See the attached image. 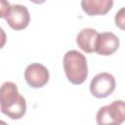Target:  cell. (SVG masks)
Listing matches in <instances>:
<instances>
[{"label":"cell","instance_id":"6da1fadb","mask_svg":"<svg viewBox=\"0 0 125 125\" xmlns=\"http://www.w3.org/2000/svg\"><path fill=\"white\" fill-rule=\"evenodd\" d=\"M0 107L2 113L11 119H20L25 114V99L19 93L15 83L7 81L2 84L0 90Z\"/></svg>","mask_w":125,"mask_h":125},{"label":"cell","instance_id":"7a4b0ae2","mask_svg":"<svg viewBox=\"0 0 125 125\" xmlns=\"http://www.w3.org/2000/svg\"><path fill=\"white\" fill-rule=\"evenodd\" d=\"M63 70L67 80L74 84H82L88 76V65L86 57L76 51L70 50L67 51L63 56Z\"/></svg>","mask_w":125,"mask_h":125},{"label":"cell","instance_id":"3957f363","mask_svg":"<svg viewBox=\"0 0 125 125\" xmlns=\"http://www.w3.org/2000/svg\"><path fill=\"white\" fill-rule=\"evenodd\" d=\"M1 18L5 19L9 26L15 30H21L27 27L30 16L27 8L21 4L10 5L8 2H1Z\"/></svg>","mask_w":125,"mask_h":125},{"label":"cell","instance_id":"277c9868","mask_svg":"<svg viewBox=\"0 0 125 125\" xmlns=\"http://www.w3.org/2000/svg\"><path fill=\"white\" fill-rule=\"evenodd\" d=\"M96 121L98 125H121L125 121V102L116 100L100 107Z\"/></svg>","mask_w":125,"mask_h":125},{"label":"cell","instance_id":"5b68a950","mask_svg":"<svg viewBox=\"0 0 125 125\" xmlns=\"http://www.w3.org/2000/svg\"><path fill=\"white\" fill-rule=\"evenodd\" d=\"M115 86L116 82L112 74L108 72H101L91 80L90 92L94 97L104 99L112 94Z\"/></svg>","mask_w":125,"mask_h":125},{"label":"cell","instance_id":"8992f818","mask_svg":"<svg viewBox=\"0 0 125 125\" xmlns=\"http://www.w3.org/2000/svg\"><path fill=\"white\" fill-rule=\"evenodd\" d=\"M49 70L41 63L34 62L26 66L24 70V79L32 88H41L49 81Z\"/></svg>","mask_w":125,"mask_h":125},{"label":"cell","instance_id":"52a82bcc","mask_svg":"<svg viewBox=\"0 0 125 125\" xmlns=\"http://www.w3.org/2000/svg\"><path fill=\"white\" fill-rule=\"evenodd\" d=\"M119 38L112 32L99 33L95 53L102 56H110L119 48Z\"/></svg>","mask_w":125,"mask_h":125},{"label":"cell","instance_id":"ba28073f","mask_svg":"<svg viewBox=\"0 0 125 125\" xmlns=\"http://www.w3.org/2000/svg\"><path fill=\"white\" fill-rule=\"evenodd\" d=\"M98 36L99 32L96 29L90 27L83 28L76 36V44L82 51L86 53H94Z\"/></svg>","mask_w":125,"mask_h":125},{"label":"cell","instance_id":"9c48e42d","mask_svg":"<svg viewBox=\"0 0 125 125\" xmlns=\"http://www.w3.org/2000/svg\"><path fill=\"white\" fill-rule=\"evenodd\" d=\"M113 6L112 0H83L81 1L82 10L88 16L105 15Z\"/></svg>","mask_w":125,"mask_h":125},{"label":"cell","instance_id":"30bf717a","mask_svg":"<svg viewBox=\"0 0 125 125\" xmlns=\"http://www.w3.org/2000/svg\"><path fill=\"white\" fill-rule=\"evenodd\" d=\"M114 22L117 27L125 30V7H122L114 17Z\"/></svg>","mask_w":125,"mask_h":125},{"label":"cell","instance_id":"8fae6325","mask_svg":"<svg viewBox=\"0 0 125 125\" xmlns=\"http://www.w3.org/2000/svg\"><path fill=\"white\" fill-rule=\"evenodd\" d=\"M0 123H1V125H7V124H6V123H5V122H4V121H1V122H0Z\"/></svg>","mask_w":125,"mask_h":125}]
</instances>
